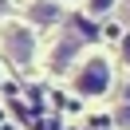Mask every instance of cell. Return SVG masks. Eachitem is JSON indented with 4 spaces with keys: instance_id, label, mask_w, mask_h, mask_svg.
<instances>
[{
    "instance_id": "1",
    "label": "cell",
    "mask_w": 130,
    "mask_h": 130,
    "mask_svg": "<svg viewBox=\"0 0 130 130\" xmlns=\"http://www.w3.org/2000/svg\"><path fill=\"white\" fill-rule=\"evenodd\" d=\"M110 83H114V67L106 63V59H87V63L75 71V91H79L83 99H99V95H106L110 91Z\"/></svg>"
},
{
    "instance_id": "2",
    "label": "cell",
    "mask_w": 130,
    "mask_h": 130,
    "mask_svg": "<svg viewBox=\"0 0 130 130\" xmlns=\"http://www.w3.org/2000/svg\"><path fill=\"white\" fill-rule=\"evenodd\" d=\"M4 55L12 59V63H28V59L36 55V36L28 32V28H20V24H12V28H4Z\"/></svg>"
},
{
    "instance_id": "3",
    "label": "cell",
    "mask_w": 130,
    "mask_h": 130,
    "mask_svg": "<svg viewBox=\"0 0 130 130\" xmlns=\"http://www.w3.org/2000/svg\"><path fill=\"white\" fill-rule=\"evenodd\" d=\"M32 20H36V24H55V20H59V4L36 0V4H32Z\"/></svg>"
},
{
    "instance_id": "4",
    "label": "cell",
    "mask_w": 130,
    "mask_h": 130,
    "mask_svg": "<svg viewBox=\"0 0 130 130\" xmlns=\"http://www.w3.org/2000/svg\"><path fill=\"white\" fill-rule=\"evenodd\" d=\"M114 4H118V0H87V12H91L95 20H103V16L114 12Z\"/></svg>"
},
{
    "instance_id": "5",
    "label": "cell",
    "mask_w": 130,
    "mask_h": 130,
    "mask_svg": "<svg viewBox=\"0 0 130 130\" xmlns=\"http://www.w3.org/2000/svg\"><path fill=\"white\" fill-rule=\"evenodd\" d=\"M71 51H79V40H75V36H71V40H67V43H63V47H59V51H55V63H63V59H67V55H71Z\"/></svg>"
},
{
    "instance_id": "6",
    "label": "cell",
    "mask_w": 130,
    "mask_h": 130,
    "mask_svg": "<svg viewBox=\"0 0 130 130\" xmlns=\"http://www.w3.org/2000/svg\"><path fill=\"white\" fill-rule=\"evenodd\" d=\"M114 122H118V126H130V103H122V106H118V114H114Z\"/></svg>"
},
{
    "instance_id": "7",
    "label": "cell",
    "mask_w": 130,
    "mask_h": 130,
    "mask_svg": "<svg viewBox=\"0 0 130 130\" xmlns=\"http://www.w3.org/2000/svg\"><path fill=\"white\" fill-rule=\"evenodd\" d=\"M122 59L130 63V32H126V40H122Z\"/></svg>"
},
{
    "instance_id": "8",
    "label": "cell",
    "mask_w": 130,
    "mask_h": 130,
    "mask_svg": "<svg viewBox=\"0 0 130 130\" xmlns=\"http://www.w3.org/2000/svg\"><path fill=\"white\" fill-rule=\"evenodd\" d=\"M4 12H8V0H0V16H4Z\"/></svg>"
},
{
    "instance_id": "9",
    "label": "cell",
    "mask_w": 130,
    "mask_h": 130,
    "mask_svg": "<svg viewBox=\"0 0 130 130\" xmlns=\"http://www.w3.org/2000/svg\"><path fill=\"white\" fill-rule=\"evenodd\" d=\"M122 103H130V87H126V99H122Z\"/></svg>"
},
{
    "instance_id": "10",
    "label": "cell",
    "mask_w": 130,
    "mask_h": 130,
    "mask_svg": "<svg viewBox=\"0 0 130 130\" xmlns=\"http://www.w3.org/2000/svg\"><path fill=\"white\" fill-rule=\"evenodd\" d=\"M126 16H130V8H126Z\"/></svg>"
}]
</instances>
